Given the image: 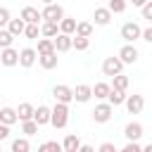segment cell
<instances>
[{
    "mask_svg": "<svg viewBox=\"0 0 152 152\" xmlns=\"http://www.w3.org/2000/svg\"><path fill=\"white\" fill-rule=\"evenodd\" d=\"M90 90H93V95L97 100H104L107 93H109V83H95V88H90Z\"/></svg>",
    "mask_w": 152,
    "mask_h": 152,
    "instance_id": "obj_29",
    "label": "cell"
},
{
    "mask_svg": "<svg viewBox=\"0 0 152 152\" xmlns=\"http://www.w3.org/2000/svg\"><path fill=\"white\" fill-rule=\"evenodd\" d=\"M50 124L55 128H64L69 124V104L64 102H57L52 109H50Z\"/></svg>",
    "mask_w": 152,
    "mask_h": 152,
    "instance_id": "obj_1",
    "label": "cell"
},
{
    "mask_svg": "<svg viewBox=\"0 0 152 152\" xmlns=\"http://www.w3.org/2000/svg\"><path fill=\"white\" fill-rule=\"evenodd\" d=\"M124 104H126V109H128L131 114H140L142 107H145V100H142V95H126Z\"/></svg>",
    "mask_w": 152,
    "mask_h": 152,
    "instance_id": "obj_8",
    "label": "cell"
},
{
    "mask_svg": "<svg viewBox=\"0 0 152 152\" xmlns=\"http://www.w3.org/2000/svg\"><path fill=\"white\" fill-rule=\"evenodd\" d=\"M19 17L24 19V24H38V21H40V12H38L36 7H24Z\"/></svg>",
    "mask_w": 152,
    "mask_h": 152,
    "instance_id": "obj_18",
    "label": "cell"
},
{
    "mask_svg": "<svg viewBox=\"0 0 152 152\" xmlns=\"http://www.w3.org/2000/svg\"><path fill=\"white\" fill-rule=\"evenodd\" d=\"M131 2H133V5H135V7H142V5H145V2H147V0H131Z\"/></svg>",
    "mask_w": 152,
    "mask_h": 152,
    "instance_id": "obj_42",
    "label": "cell"
},
{
    "mask_svg": "<svg viewBox=\"0 0 152 152\" xmlns=\"http://www.w3.org/2000/svg\"><path fill=\"white\" fill-rule=\"evenodd\" d=\"M93 19H95L97 26H107V24L112 21V12H109L107 7H97V10L93 12Z\"/></svg>",
    "mask_w": 152,
    "mask_h": 152,
    "instance_id": "obj_16",
    "label": "cell"
},
{
    "mask_svg": "<svg viewBox=\"0 0 152 152\" xmlns=\"http://www.w3.org/2000/svg\"><path fill=\"white\" fill-rule=\"evenodd\" d=\"M140 38L147 40V43H152V28H140Z\"/></svg>",
    "mask_w": 152,
    "mask_h": 152,
    "instance_id": "obj_39",
    "label": "cell"
},
{
    "mask_svg": "<svg viewBox=\"0 0 152 152\" xmlns=\"http://www.w3.org/2000/svg\"><path fill=\"white\" fill-rule=\"evenodd\" d=\"M50 2H55V0H43V5H50Z\"/></svg>",
    "mask_w": 152,
    "mask_h": 152,
    "instance_id": "obj_43",
    "label": "cell"
},
{
    "mask_svg": "<svg viewBox=\"0 0 152 152\" xmlns=\"http://www.w3.org/2000/svg\"><path fill=\"white\" fill-rule=\"evenodd\" d=\"M19 119H17V109H12V107H2L0 109V124H7V126H12V124H17Z\"/></svg>",
    "mask_w": 152,
    "mask_h": 152,
    "instance_id": "obj_19",
    "label": "cell"
},
{
    "mask_svg": "<svg viewBox=\"0 0 152 152\" xmlns=\"http://www.w3.org/2000/svg\"><path fill=\"white\" fill-rule=\"evenodd\" d=\"M78 145H81V140H78L74 133H69V135L62 140V150H64V152H76V150H78Z\"/></svg>",
    "mask_w": 152,
    "mask_h": 152,
    "instance_id": "obj_21",
    "label": "cell"
},
{
    "mask_svg": "<svg viewBox=\"0 0 152 152\" xmlns=\"http://www.w3.org/2000/svg\"><path fill=\"white\" fill-rule=\"evenodd\" d=\"M7 21H10V10L7 7H0V28L7 26Z\"/></svg>",
    "mask_w": 152,
    "mask_h": 152,
    "instance_id": "obj_37",
    "label": "cell"
},
{
    "mask_svg": "<svg viewBox=\"0 0 152 152\" xmlns=\"http://www.w3.org/2000/svg\"><path fill=\"white\" fill-rule=\"evenodd\" d=\"M112 107H119V104H124V100H126V90H119V88H112L109 86V93H107V97H104Z\"/></svg>",
    "mask_w": 152,
    "mask_h": 152,
    "instance_id": "obj_12",
    "label": "cell"
},
{
    "mask_svg": "<svg viewBox=\"0 0 152 152\" xmlns=\"http://www.w3.org/2000/svg\"><path fill=\"white\" fill-rule=\"evenodd\" d=\"M74 33H76V36H88V38H90V33H93V24H90V21H76Z\"/></svg>",
    "mask_w": 152,
    "mask_h": 152,
    "instance_id": "obj_25",
    "label": "cell"
},
{
    "mask_svg": "<svg viewBox=\"0 0 152 152\" xmlns=\"http://www.w3.org/2000/svg\"><path fill=\"white\" fill-rule=\"evenodd\" d=\"M12 40H14V36H12L10 31L0 28V50H2V48H10V45H12Z\"/></svg>",
    "mask_w": 152,
    "mask_h": 152,
    "instance_id": "obj_34",
    "label": "cell"
},
{
    "mask_svg": "<svg viewBox=\"0 0 152 152\" xmlns=\"http://www.w3.org/2000/svg\"><path fill=\"white\" fill-rule=\"evenodd\" d=\"M40 33H43L45 38H55V36L59 33V26H57V21H43V26H40Z\"/></svg>",
    "mask_w": 152,
    "mask_h": 152,
    "instance_id": "obj_23",
    "label": "cell"
},
{
    "mask_svg": "<svg viewBox=\"0 0 152 152\" xmlns=\"http://www.w3.org/2000/svg\"><path fill=\"white\" fill-rule=\"evenodd\" d=\"M112 88L126 90V88H128V76H124V74H114V76H112Z\"/></svg>",
    "mask_w": 152,
    "mask_h": 152,
    "instance_id": "obj_26",
    "label": "cell"
},
{
    "mask_svg": "<svg viewBox=\"0 0 152 152\" xmlns=\"http://www.w3.org/2000/svg\"><path fill=\"white\" fill-rule=\"evenodd\" d=\"M31 116H33V104L21 102L19 109H17V119H19V121H26V119H31Z\"/></svg>",
    "mask_w": 152,
    "mask_h": 152,
    "instance_id": "obj_24",
    "label": "cell"
},
{
    "mask_svg": "<svg viewBox=\"0 0 152 152\" xmlns=\"http://www.w3.org/2000/svg\"><path fill=\"white\" fill-rule=\"evenodd\" d=\"M112 112H114V107H112L109 102L97 104V107L93 109V119H95V124H107V121L112 119Z\"/></svg>",
    "mask_w": 152,
    "mask_h": 152,
    "instance_id": "obj_3",
    "label": "cell"
},
{
    "mask_svg": "<svg viewBox=\"0 0 152 152\" xmlns=\"http://www.w3.org/2000/svg\"><path fill=\"white\" fill-rule=\"evenodd\" d=\"M142 19H152V2L150 0L142 5Z\"/></svg>",
    "mask_w": 152,
    "mask_h": 152,
    "instance_id": "obj_38",
    "label": "cell"
},
{
    "mask_svg": "<svg viewBox=\"0 0 152 152\" xmlns=\"http://www.w3.org/2000/svg\"><path fill=\"white\" fill-rule=\"evenodd\" d=\"M121 38H124L126 43H133L135 38H140V26H138L135 21H126V24L121 26Z\"/></svg>",
    "mask_w": 152,
    "mask_h": 152,
    "instance_id": "obj_5",
    "label": "cell"
},
{
    "mask_svg": "<svg viewBox=\"0 0 152 152\" xmlns=\"http://www.w3.org/2000/svg\"><path fill=\"white\" fill-rule=\"evenodd\" d=\"M40 150H43V152H59V150H62V142H57V140H48V142L40 145Z\"/></svg>",
    "mask_w": 152,
    "mask_h": 152,
    "instance_id": "obj_35",
    "label": "cell"
},
{
    "mask_svg": "<svg viewBox=\"0 0 152 152\" xmlns=\"http://www.w3.org/2000/svg\"><path fill=\"white\" fill-rule=\"evenodd\" d=\"M119 59H121L124 64H135V62H138V48L131 45V43H126V45L119 50Z\"/></svg>",
    "mask_w": 152,
    "mask_h": 152,
    "instance_id": "obj_6",
    "label": "cell"
},
{
    "mask_svg": "<svg viewBox=\"0 0 152 152\" xmlns=\"http://www.w3.org/2000/svg\"><path fill=\"white\" fill-rule=\"evenodd\" d=\"M52 45H55V52H66V50H71V36L59 31V33L52 38Z\"/></svg>",
    "mask_w": 152,
    "mask_h": 152,
    "instance_id": "obj_9",
    "label": "cell"
},
{
    "mask_svg": "<svg viewBox=\"0 0 152 152\" xmlns=\"http://www.w3.org/2000/svg\"><path fill=\"white\" fill-rule=\"evenodd\" d=\"M62 17H64V7L57 5V2L45 5V10L40 12V19H43V21H59Z\"/></svg>",
    "mask_w": 152,
    "mask_h": 152,
    "instance_id": "obj_2",
    "label": "cell"
},
{
    "mask_svg": "<svg viewBox=\"0 0 152 152\" xmlns=\"http://www.w3.org/2000/svg\"><path fill=\"white\" fill-rule=\"evenodd\" d=\"M36 59H38V52L33 50V48H24V50H19V62L17 64H21V66H33L36 64Z\"/></svg>",
    "mask_w": 152,
    "mask_h": 152,
    "instance_id": "obj_10",
    "label": "cell"
},
{
    "mask_svg": "<svg viewBox=\"0 0 152 152\" xmlns=\"http://www.w3.org/2000/svg\"><path fill=\"white\" fill-rule=\"evenodd\" d=\"M7 135H10V126L7 124H0V140H5Z\"/></svg>",
    "mask_w": 152,
    "mask_h": 152,
    "instance_id": "obj_41",
    "label": "cell"
},
{
    "mask_svg": "<svg viewBox=\"0 0 152 152\" xmlns=\"http://www.w3.org/2000/svg\"><path fill=\"white\" fill-rule=\"evenodd\" d=\"M28 150H31V145H28L26 138H17L12 142V152H28Z\"/></svg>",
    "mask_w": 152,
    "mask_h": 152,
    "instance_id": "obj_32",
    "label": "cell"
},
{
    "mask_svg": "<svg viewBox=\"0 0 152 152\" xmlns=\"http://www.w3.org/2000/svg\"><path fill=\"white\" fill-rule=\"evenodd\" d=\"M24 26H26V24H24V19H21V17H19V19H12V17H10V21H7V31H10L14 38L24 33Z\"/></svg>",
    "mask_w": 152,
    "mask_h": 152,
    "instance_id": "obj_20",
    "label": "cell"
},
{
    "mask_svg": "<svg viewBox=\"0 0 152 152\" xmlns=\"http://www.w3.org/2000/svg\"><path fill=\"white\" fill-rule=\"evenodd\" d=\"M124 152H142V147L138 145V140H128L124 145Z\"/></svg>",
    "mask_w": 152,
    "mask_h": 152,
    "instance_id": "obj_36",
    "label": "cell"
},
{
    "mask_svg": "<svg viewBox=\"0 0 152 152\" xmlns=\"http://www.w3.org/2000/svg\"><path fill=\"white\" fill-rule=\"evenodd\" d=\"M121 69H124V62H121L119 57H107V59L102 62V74H104V76L121 74Z\"/></svg>",
    "mask_w": 152,
    "mask_h": 152,
    "instance_id": "obj_4",
    "label": "cell"
},
{
    "mask_svg": "<svg viewBox=\"0 0 152 152\" xmlns=\"http://www.w3.org/2000/svg\"><path fill=\"white\" fill-rule=\"evenodd\" d=\"M107 10H109L112 14H121V12L126 10V0H109Z\"/></svg>",
    "mask_w": 152,
    "mask_h": 152,
    "instance_id": "obj_33",
    "label": "cell"
},
{
    "mask_svg": "<svg viewBox=\"0 0 152 152\" xmlns=\"http://www.w3.org/2000/svg\"><path fill=\"white\" fill-rule=\"evenodd\" d=\"M116 147H114V142H102L100 145V152H114Z\"/></svg>",
    "mask_w": 152,
    "mask_h": 152,
    "instance_id": "obj_40",
    "label": "cell"
},
{
    "mask_svg": "<svg viewBox=\"0 0 152 152\" xmlns=\"http://www.w3.org/2000/svg\"><path fill=\"white\" fill-rule=\"evenodd\" d=\"M21 133H24V135H33V133H38V124H36L33 119L21 121Z\"/></svg>",
    "mask_w": 152,
    "mask_h": 152,
    "instance_id": "obj_30",
    "label": "cell"
},
{
    "mask_svg": "<svg viewBox=\"0 0 152 152\" xmlns=\"http://www.w3.org/2000/svg\"><path fill=\"white\" fill-rule=\"evenodd\" d=\"M52 97H55V102L69 104V102L74 100V90H71L69 86H55V88H52Z\"/></svg>",
    "mask_w": 152,
    "mask_h": 152,
    "instance_id": "obj_7",
    "label": "cell"
},
{
    "mask_svg": "<svg viewBox=\"0 0 152 152\" xmlns=\"http://www.w3.org/2000/svg\"><path fill=\"white\" fill-rule=\"evenodd\" d=\"M38 33H40L38 24H26V26H24V36H26L28 40H38Z\"/></svg>",
    "mask_w": 152,
    "mask_h": 152,
    "instance_id": "obj_31",
    "label": "cell"
},
{
    "mask_svg": "<svg viewBox=\"0 0 152 152\" xmlns=\"http://www.w3.org/2000/svg\"><path fill=\"white\" fill-rule=\"evenodd\" d=\"M71 90H74V100H76V102H88V100L93 97V90H90V86H86V83H81V86L71 88Z\"/></svg>",
    "mask_w": 152,
    "mask_h": 152,
    "instance_id": "obj_14",
    "label": "cell"
},
{
    "mask_svg": "<svg viewBox=\"0 0 152 152\" xmlns=\"http://www.w3.org/2000/svg\"><path fill=\"white\" fill-rule=\"evenodd\" d=\"M124 135H126L128 140H140V138H142V124H138V121H131V124H126V128H124Z\"/></svg>",
    "mask_w": 152,
    "mask_h": 152,
    "instance_id": "obj_13",
    "label": "cell"
},
{
    "mask_svg": "<svg viewBox=\"0 0 152 152\" xmlns=\"http://www.w3.org/2000/svg\"><path fill=\"white\" fill-rule=\"evenodd\" d=\"M38 126H45V124H50V107H45V104H40L38 109H33V116H31Z\"/></svg>",
    "mask_w": 152,
    "mask_h": 152,
    "instance_id": "obj_15",
    "label": "cell"
},
{
    "mask_svg": "<svg viewBox=\"0 0 152 152\" xmlns=\"http://www.w3.org/2000/svg\"><path fill=\"white\" fill-rule=\"evenodd\" d=\"M38 62H40V66H43V69H48V71H50V69H55V66H57V62H59V59H57V52L52 50V52L38 55Z\"/></svg>",
    "mask_w": 152,
    "mask_h": 152,
    "instance_id": "obj_17",
    "label": "cell"
},
{
    "mask_svg": "<svg viewBox=\"0 0 152 152\" xmlns=\"http://www.w3.org/2000/svg\"><path fill=\"white\" fill-rule=\"evenodd\" d=\"M0 62H2L5 66H14V64L19 62V50H14L12 45H10V48H2V52H0Z\"/></svg>",
    "mask_w": 152,
    "mask_h": 152,
    "instance_id": "obj_11",
    "label": "cell"
},
{
    "mask_svg": "<svg viewBox=\"0 0 152 152\" xmlns=\"http://www.w3.org/2000/svg\"><path fill=\"white\" fill-rule=\"evenodd\" d=\"M88 45H90V38H88V36H76V38H71V48H76V50H88Z\"/></svg>",
    "mask_w": 152,
    "mask_h": 152,
    "instance_id": "obj_27",
    "label": "cell"
},
{
    "mask_svg": "<svg viewBox=\"0 0 152 152\" xmlns=\"http://www.w3.org/2000/svg\"><path fill=\"white\" fill-rule=\"evenodd\" d=\"M57 26H59V31L62 33H74V28H76V19H71V17H62L59 21H57Z\"/></svg>",
    "mask_w": 152,
    "mask_h": 152,
    "instance_id": "obj_22",
    "label": "cell"
},
{
    "mask_svg": "<svg viewBox=\"0 0 152 152\" xmlns=\"http://www.w3.org/2000/svg\"><path fill=\"white\" fill-rule=\"evenodd\" d=\"M55 50V45H52V38H40L38 40V55H45V52H52Z\"/></svg>",
    "mask_w": 152,
    "mask_h": 152,
    "instance_id": "obj_28",
    "label": "cell"
}]
</instances>
